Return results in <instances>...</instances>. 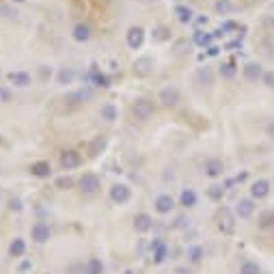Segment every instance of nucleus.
Returning a JSON list of instances; mask_svg holds the SVG:
<instances>
[{"instance_id":"f03ea898","label":"nucleus","mask_w":274,"mask_h":274,"mask_svg":"<svg viewBox=\"0 0 274 274\" xmlns=\"http://www.w3.org/2000/svg\"><path fill=\"white\" fill-rule=\"evenodd\" d=\"M149 255H151L153 266H160L169 259V244H166L162 237H156L151 244H149Z\"/></svg>"},{"instance_id":"473e14b6","label":"nucleus","mask_w":274,"mask_h":274,"mask_svg":"<svg viewBox=\"0 0 274 274\" xmlns=\"http://www.w3.org/2000/svg\"><path fill=\"white\" fill-rule=\"evenodd\" d=\"M93 85L99 89H108L110 87V78L102 71H93Z\"/></svg>"},{"instance_id":"1a4fd4ad","label":"nucleus","mask_w":274,"mask_h":274,"mask_svg":"<svg viewBox=\"0 0 274 274\" xmlns=\"http://www.w3.org/2000/svg\"><path fill=\"white\" fill-rule=\"evenodd\" d=\"M160 102H162L166 108H175L177 104L182 102V93H180V89L177 87H164L162 91H160Z\"/></svg>"},{"instance_id":"f3484780","label":"nucleus","mask_w":274,"mask_h":274,"mask_svg":"<svg viewBox=\"0 0 274 274\" xmlns=\"http://www.w3.org/2000/svg\"><path fill=\"white\" fill-rule=\"evenodd\" d=\"M134 229L138 231V233H149V231L153 229V218L149 216L147 212H138L134 216Z\"/></svg>"},{"instance_id":"f8f14e48","label":"nucleus","mask_w":274,"mask_h":274,"mask_svg":"<svg viewBox=\"0 0 274 274\" xmlns=\"http://www.w3.org/2000/svg\"><path fill=\"white\" fill-rule=\"evenodd\" d=\"M80 164H82V153H78L76 149H67V151L61 153V166L65 171L78 169Z\"/></svg>"},{"instance_id":"79ce46f5","label":"nucleus","mask_w":274,"mask_h":274,"mask_svg":"<svg viewBox=\"0 0 274 274\" xmlns=\"http://www.w3.org/2000/svg\"><path fill=\"white\" fill-rule=\"evenodd\" d=\"M205 50H207V52H205V54H207V56H212V58L220 54V47H218V46H214V44H212L210 47H205Z\"/></svg>"},{"instance_id":"c9c22d12","label":"nucleus","mask_w":274,"mask_h":274,"mask_svg":"<svg viewBox=\"0 0 274 274\" xmlns=\"http://www.w3.org/2000/svg\"><path fill=\"white\" fill-rule=\"evenodd\" d=\"M188 39H180V41H175V47H173V50H175V54L177 56H182V54H186L188 52Z\"/></svg>"},{"instance_id":"2f4dec72","label":"nucleus","mask_w":274,"mask_h":274,"mask_svg":"<svg viewBox=\"0 0 274 274\" xmlns=\"http://www.w3.org/2000/svg\"><path fill=\"white\" fill-rule=\"evenodd\" d=\"M240 274H261V266L257 261H244L240 266Z\"/></svg>"},{"instance_id":"7c9ffc66","label":"nucleus","mask_w":274,"mask_h":274,"mask_svg":"<svg viewBox=\"0 0 274 274\" xmlns=\"http://www.w3.org/2000/svg\"><path fill=\"white\" fill-rule=\"evenodd\" d=\"M196 80L201 82V85H205V87H210L214 78H212V69L210 67H201L199 71H196Z\"/></svg>"},{"instance_id":"cd10ccee","label":"nucleus","mask_w":274,"mask_h":274,"mask_svg":"<svg viewBox=\"0 0 274 274\" xmlns=\"http://www.w3.org/2000/svg\"><path fill=\"white\" fill-rule=\"evenodd\" d=\"M76 78V71L71 69V67H63L61 71H58V85H63V87H67L71 85Z\"/></svg>"},{"instance_id":"5701e85b","label":"nucleus","mask_w":274,"mask_h":274,"mask_svg":"<svg viewBox=\"0 0 274 274\" xmlns=\"http://www.w3.org/2000/svg\"><path fill=\"white\" fill-rule=\"evenodd\" d=\"M9 255H11V257H15V259L24 257V255H26V240H24V237H15V240H11Z\"/></svg>"},{"instance_id":"a878e982","label":"nucleus","mask_w":274,"mask_h":274,"mask_svg":"<svg viewBox=\"0 0 274 274\" xmlns=\"http://www.w3.org/2000/svg\"><path fill=\"white\" fill-rule=\"evenodd\" d=\"M218 74H220V78H223V80H233L237 76V67L233 63H223L218 67Z\"/></svg>"},{"instance_id":"49530a36","label":"nucleus","mask_w":274,"mask_h":274,"mask_svg":"<svg viewBox=\"0 0 274 274\" xmlns=\"http://www.w3.org/2000/svg\"><path fill=\"white\" fill-rule=\"evenodd\" d=\"M11 2H15V4H22V2H26V0H11Z\"/></svg>"},{"instance_id":"f704fd0d","label":"nucleus","mask_w":274,"mask_h":274,"mask_svg":"<svg viewBox=\"0 0 274 274\" xmlns=\"http://www.w3.org/2000/svg\"><path fill=\"white\" fill-rule=\"evenodd\" d=\"M220 33H233V31H240V24L237 22H233V20H225L223 24H220V28H218Z\"/></svg>"},{"instance_id":"58836bf2","label":"nucleus","mask_w":274,"mask_h":274,"mask_svg":"<svg viewBox=\"0 0 274 274\" xmlns=\"http://www.w3.org/2000/svg\"><path fill=\"white\" fill-rule=\"evenodd\" d=\"M188 225H190V220L186 216H177L175 223H173V227H175V229H186Z\"/></svg>"},{"instance_id":"423d86ee","label":"nucleus","mask_w":274,"mask_h":274,"mask_svg":"<svg viewBox=\"0 0 274 274\" xmlns=\"http://www.w3.org/2000/svg\"><path fill=\"white\" fill-rule=\"evenodd\" d=\"M108 194H110V201L115 205H123L132 199V190H130V186H126V183H112Z\"/></svg>"},{"instance_id":"ddd939ff","label":"nucleus","mask_w":274,"mask_h":274,"mask_svg":"<svg viewBox=\"0 0 274 274\" xmlns=\"http://www.w3.org/2000/svg\"><path fill=\"white\" fill-rule=\"evenodd\" d=\"M233 214H235V218L248 220L255 214V201L253 199H240L233 207Z\"/></svg>"},{"instance_id":"393cba45","label":"nucleus","mask_w":274,"mask_h":274,"mask_svg":"<svg viewBox=\"0 0 274 274\" xmlns=\"http://www.w3.org/2000/svg\"><path fill=\"white\" fill-rule=\"evenodd\" d=\"M85 274H104V264H102V259H97V257H91L85 264Z\"/></svg>"},{"instance_id":"37998d69","label":"nucleus","mask_w":274,"mask_h":274,"mask_svg":"<svg viewBox=\"0 0 274 274\" xmlns=\"http://www.w3.org/2000/svg\"><path fill=\"white\" fill-rule=\"evenodd\" d=\"M194 22H196V26H207V22H210V17H207V15H199Z\"/></svg>"},{"instance_id":"4be33fe9","label":"nucleus","mask_w":274,"mask_h":274,"mask_svg":"<svg viewBox=\"0 0 274 274\" xmlns=\"http://www.w3.org/2000/svg\"><path fill=\"white\" fill-rule=\"evenodd\" d=\"M192 44L199 46V47H210V46L214 44V35L201 31V28H196L194 35H192Z\"/></svg>"},{"instance_id":"412c9836","label":"nucleus","mask_w":274,"mask_h":274,"mask_svg":"<svg viewBox=\"0 0 274 274\" xmlns=\"http://www.w3.org/2000/svg\"><path fill=\"white\" fill-rule=\"evenodd\" d=\"M175 17L180 24H190L194 22V9L188 7V4H177L175 7Z\"/></svg>"},{"instance_id":"de8ad7c7","label":"nucleus","mask_w":274,"mask_h":274,"mask_svg":"<svg viewBox=\"0 0 274 274\" xmlns=\"http://www.w3.org/2000/svg\"><path fill=\"white\" fill-rule=\"evenodd\" d=\"M123 274H134V272H132V270H126V272H123Z\"/></svg>"},{"instance_id":"f257e3e1","label":"nucleus","mask_w":274,"mask_h":274,"mask_svg":"<svg viewBox=\"0 0 274 274\" xmlns=\"http://www.w3.org/2000/svg\"><path fill=\"white\" fill-rule=\"evenodd\" d=\"M216 227L223 235H233L235 231V214L231 207L223 205L220 210L216 212Z\"/></svg>"},{"instance_id":"a211bd4d","label":"nucleus","mask_w":274,"mask_h":274,"mask_svg":"<svg viewBox=\"0 0 274 274\" xmlns=\"http://www.w3.org/2000/svg\"><path fill=\"white\" fill-rule=\"evenodd\" d=\"M196 203H199V194H196L194 188H183L182 194H180V205L183 207V210H192V207H196Z\"/></svg>"},{"instance_id":"9b49d317","label":"nucleus","mask_w":274,"mask_h":274,"mask_svg":"<svg viewBox=\"0 0 274 274\" xmlns=\"http://www.w3.org/2000/svg\"><path fill=\"white\" fill-rule=\"evenodd\" d=\"M153 210H156L160 216H166V214H171L175 210V199H173L171 194H158L156 201H153Z\"/></svg>"},{"instance_id":"b1692460","label":"nucleus","mask_w":274,"mask_h":274,"mask_svg":"<svg viewBox=\"0 0 274 274\" xmlns=\"http://www.w3.org/2000/svg\"><path fill=\"white\" fill-rule=\"evenodd\" d=\"M186 257H188V261L190 264H201L203 261V257H205V251L199 246V244H192V246H188V253H186Z\"/></svg>"},{"instance_id":"e433bc0d","label":"nucleus","mask_w":274,"mask_h":274,"mask_svg":"<svg viewBox=\"0 0 274 274\" xmlns=\"http://www.w3.org/2000/svg\"><path fill=\"white\" fill-rule=\"evenodd\" d=\"M261 85L266 89H274V71H264V76H261Z\"/></svg>"},{"instance_id":"2eb2a0df","label":"nucleus","mask_w":274,"mask_h":274,"mask_svg":"<svg viewBox=\"0 0 274 274\" xmlns=\"http://www.w3.org/2000/svg\"><path fill=\"white\" fill-rule=\"evenodd\" d=\"M71 37H74V41H78V44H87V41L93 37V28L89 26L87 22H78L71 28Z\"/></svg>"},{"instance_id":"4c0bfd02","label":"nucleus","mask_w":274,"mask_h":274,"mask_svg":"<svg viewBox=\"0 0 274 274\" xmlns=\"http://www.w3.org/2000/svg\"><path fill=\"white\" fill-rule=\"evenodd\" d=\"M153 39H156V41H166V39H169V31H166L164 26L156 28V31H153Z\"/></svg>"},{"instance_id":"aec40b11","label":"nucleus","mask_w":274,"mask_h":274,"mask_svg":"<svg viewBox=\"0 0 274 274\" xmlns=\"http://www.w3.org/2000/svg\"><path fill=\"white\" fill-rule=\"evenodd\" d=\"M33 177H39V180H46V177L52 175V166L50 162H46V160H39V162H33L31 169H28Z\"/></svg>"},{"instance_id":"ea45409f","label":"nucleus","mask_w":274,"mask_h":274,"mask_svg":"<svg viewBox=\"0 0 274 274\" xmlns=\"http://www.w3.org/2000/svg\"><path fill=\"white\" fill-rule=\"evenodd\" d=\"M9 210H11V212H22V210H24L22 201H20V199H11V201H9Z\"/></svg>"},{"instance_id":"c756f323","label":"nucleus","mask_w":274,"mask_h":274,"mask_svg":"<svg viewBox=\"0 0 274 274\" xmlns=\"http://www.w3.org/2000/svg\"><path fill=\"white\" fill-rule=\"evenodd\" d=\"M214 11H216L218 15H229L231 11H233V2H231V0H216Z\"/></svg>"},{"instance_id":"dca6fc26","label":"nucleus","mask_w":274,"mask_h":274,"mask_svg":"<svg viewBox=\"0 0 274 274\" xmlns=\"http://www.w3.org/2000/svg\"><path fill=\"white\" fill-rule=\"evenodd\" d=\"M264 67H261L259 63H246L242 69L244 78H246L248 82H253V85H257V82H261V76H264Z\"/></svg>"},{"instance_id":"6ab92c4d","label":"nucleus","mask_w":274,"mask_h":274,"mask_svg":"<svg viewBox=\"0 0 274 274\" xmlns=\"http://www.w3.org/2000/svg\"><path fill=\"white\" fill-rule=\"evenodd\" d=\"M9 82L13 85L15 89H26L33 85V78L28 71H11L9 74Z\"/></svg>"},{"instance_id":"7ed1b4c3","label":"nucleus","mask_w":274,"mask_h":274,"mask_svg":"<svg viewBox=\"0 0 274 274\" xmlns=\"http://www.w3.org/2000/svg\"><path fill=\"white\" fill-rule=\"evenodd\" d=\"M78 188H80L82 194L93 196V194L99 192V188H102V182H99V177L95 175V173H85V175L80 177V182H78Z\"/></svg>"},{"instance_id":"bb28decb","label":"nucleus","mask_w":274,"mask_h":274,"mask_svg":"<svg viewBox=\"0 0 274 274\" xmlns=\"http://www.w3.org/2000/svg\"><path fill=\"white\" fill-rule=\"evenodd\" d=\"M99 117H102L104 121L112 123V121H115V119L119 117V110H117V106H115V104H104V106H102V110H99Z\"/></svg>"},{"instance_id":"4468645a","label":"nucleus","mask_w":274,"mask_h":274,"mask_svg":"<svg viewBox=\"0 0 274 274\" xmlns=\"http://www.w3.org/2000/svg\"><path fill=\"white\" fill-rule=\"evenodd\" d=\"M126 41L132 50H138V47L145 44V28L142 26H132L130 31L126 33Z\"/></svg>"},{"instance_id":"a19ab883","label":"nucleus","mask_w":274,"mask_h":274,"mask_svg":"<svg viewBox=\"0 0 274 274\" xmlns=\"http://www.w3.org/2000/svg\"><path fill=\"white\" fill-rule=\"evenodd\" d=\"M227 50H231V52H235V50H242V39H235V41H229L227 46Z\"/></svg>"},{"instance_id":"c85d7f7f","label":"nucleus","mask_w":274,"mask_h":274,"mask_svg":"<svg viewBox=\"0 0 274 274\" xmlns=\"http://www.w3.org/2000/svg\"><path fill=\"white\" fill-rule=\"evenodd\" d=\"M225 192H227V188L220 186V183H212V186L207 188V196H210L212 201H223Z\"/></svg>"},{"instance_id":"20e7f679","label":"nucleus","mask_w":274,"mask_h":274,"mask_svg":"<svg viewBox=\"0 0 274 274\" xmlns=\"http://www.w3.org/2000/svg\"><path fill=\"white\" fill-rule=\"evenodd\" d=\"M201 173H203L205 177H210V180H218V177L225 175V164L223 160L218 158H207L203 164H201Z\"/></svg>"},{"instance_id":"0eeeda50","label":"nucleus","mask_w":274,"mask_h":274,"mask_svg":"<svg viewBox=\"0 0 274 274\" xmlns=\"http://www.w3.org/2000/svg\"><path fill=\"white\" fill-rule=\"evenodd\" d=\"M132 110H134V117L138 119V121H149V119L153 117V112H156L153 104L149 102V99H145V97L136 99L134 106H132Z\"/></svg>"},{"instance_id":"a18cd8bd","label":"nucleus","mask_w":274,"mask_h":274,"mask_svg":"<svg viewBox=\"0 0 274 274\" xmlns=\"http://www.w3.org/2000/svg\"><path fill=\"white\" fill-rule=\"evenodd\" d=\"M175 274H192V272H190L188 268H177V270H175Z\"/></svg>"},{"instance_id":"39448f33","label":"nucleus","mask_w":274,"mask_h":274,"mask_svg":"<svg viewBox=\"0 0 274 274\" xmlns=\"http://www.w3.org/2000/svg\"><path fill=\"white\" fill-rule=\"evenodd\" d=\"M248 190H251V199H253V201H264V199H268V196H270V192H272V183H270V180L261 177V180H255Z\"/></svg>"},{"instance_id":"c03bdc74","label":"nucleus","mask_w":274,"mask_h":274,"mask_svg":"<svg viewBox=\"0 0 274 274\" xmlns=\"http://www.w3.org/2000/svg\"><path fill=\"white\" fill-rule=\"evenodd\" d=\"M58 186H61L63 190H65V188H69V186H71V180H69V177H67V180H61V182H58Z\"/></svg>"},{"instance_id":"6e6552de","label":"nucleus","mask_w":274,"mask_h":274,"mask_svg":"<svg viewBox=\"0 0 274 274\" xmlns=\"http://www.w3.org/2000/svg\"><path fill=\"white\" fill-rule=\"evenodd\" d=\"M50 237H52V229L47 223H35L31 227V240L35 244H46L50 242Z\"/></svg>"},{"instance_id":"72a5a7b5","label":"nucleus","mask_w":274,"mask_h":274,"mask_svg":"<svg viewBox=\"0 0 274 274\" xmlns=\"http://www.w3.org/2000/svg\"><path fill=\"white\" fill-rule=\"evenodd\" d=\"M259 227L261 229H272L274 227V212L272 210H268L259 216Z\"/></svg>"},{"instance_id":"9d476101","label":"nucleus","mask_w":274,"mask_h":274,"mask_svg":"<svg viewBox=\"0 0 274 274\" xmlns=\"http://www.w3.org/2000/svg\"><path fill=\"white\" fill-rule=\"evenodd\" d=\"M132 71H134V76H138V78H147V76L153 71V58L151 56H138L132 63Z\"/></svg>"}]
</instances>
